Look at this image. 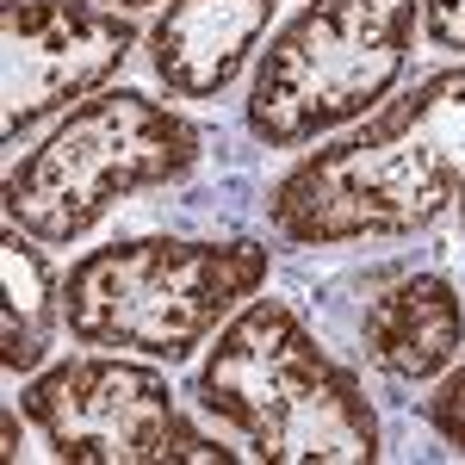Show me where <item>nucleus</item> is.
Returning a JSON list of instances; mask_svg holds the SVG:
<instances>
[{
	"mask_svg": "<svg viewBox=\"0 0 465 465\" xmlns=\"http://www.w3.org/2000/svg\"><path fill=\"white\" fill-rule=\"evenodd\" d=\"M267 212L273 230L304 249L403 236L440 212L465 223V69L429 74L360 137L304 155L273 186Z\"/></svg>",
	"mask_w": 465,
	"mask_h": 465,
	"instance_id": "obj_1",
	"label": "nucleus"
},
{
	"mask_svg": "<svg viewBox=\"0 0 465 465\" xmlns=\"http://www.w3.org/2000/svg\"><path fill=\"white\" fill-rule=\"evenodd\" d=\"M199 403L280 465H366L379 460V416L348 366L317 348L292 304L254 298L217 335L199 372Z\"/></svg>",
	"mask_w": 465,
	"mask_h": 465,
	"instance_id": "obj_2",
	"label": "nucleus"
},
{
	"mask_svg": "<svg viewBox=\"0 0 465 465\" xmlns=\"http://www.w3.org/2000/svg\"><path fill=\"white\" fill-rule=\"evenodd\" d=\"M267 280L261 242H180L137 236L74 261L63 311L87 348H131L149 360H186L242 298Z\"/></svg>",
	"mask_w": 465,
	"mask_h": 465,
	"instance_id": "obj_3",
	"label": "nucleus"
},
{
	"mask_svg": "<svg viewBox=\"0 0 465 465\" xmlns=\"http://www.w3.org/2000/svg\"><path fill=\"white\" fill-rule=\"evenodd\" d=\"M199 162L193 124L118 87L69 112V124L6 174V223L37 242H74L124 199Z\"/></svg>",
	"mask_w": 465,
	"mask_h": 465,
	"instance_id": "obj_4",
	"label": "nucleus"
},
{
	"mask_svg": "<svg viewBox=\"0 0 465 465\" xmlns=\"http://www.w3.org/2000/svg\"><path fill=\"white\" fill-rule=\"evenodd\" d=\"M416 44V0H311L267 44L249 94V131L298 149L385 100Z\"/></svg>",
	"mask_w": 465,
	"mask_h": 465,
	"instance_id": "obj_5",
	"label": "nucleus"
},
{
	"mask_svg": "<svg viewBox=\"0 0 465 465\" xmlns=\"http://www.w3.org/2000/svg\"><path fill=\"white\" fill-rule=\"evenodd\" d=\"M25 416L50 434L56 460L69 465H162L205 460L223 465L230 447H212L180 416L168 379L124 360H63L25 391Z\"/></svg>",
	"mask_w": 465,
	"mask_h": 465,
	"instance_id": "obj_6",
	"label": "nucleus"
},
{
	"mask_svg": "<svg viewBox=\"0 0 465 465\" xmlns=\"http://www.w3.org/2000/svg\"><path fill=\"white\" fill-rule=\"evenodd\" d=\"M0 37H6V87H0L6 118H0V131L19 137L44 112L100 87L131 56L137 25L106 6H87V0H6Z\"/></svg>",
	"mask_w": 465,
	"mask_h": 465,
	"instance_id": "obj_7",
	"label": "nucleus"
},
{
	"mask_svg": "<svg viewBox=\"0 0 465 465\" xmlns=\"http://www.w3.org/2000/svg\"><path fill=\"white\" fill-rule=\"evenodd\" d=\"M273 19V0H168L155 25V74L180 100L223 94Z\"/></svg>",
	"mask_w": 465,
	"mask_h": 465,
	"instance_id": "obj_8",
	"label": "nucleus"
},
{
	"mask_svg": "<svg viewBox=\"0 0 465 465\" xmlns=\"http://www.w3.org/2000/svg\"><path fill=\"white\" fill-rule=\"evenodd\" d=\"M460 341H465V304L434 273H416V280H397L391 292H379L366 322H360L366 360L391 379H434L460 354Z\"/></svg>",
	"mask_w": 465,
	"mask_h": 465,
	"instance_id": "obj_9",
	"label": "nucleus"
},
{
	"mask_svg": "<svg viewBox=\"0 0 465 465\" xmlns=\"http://www.w3.org/2000/svg\"><path fill=\"white\" fill-rule=\"evenodd\" d=\"M0 280H6V311H0V366L6 372H32L50 354L56 335V286L44 254L25 242L19 223H6L0 236Z\"/></svg>",
	"mask_w": 465,
	"mask_h": 465,
	"instance_id": "obj_10",
	"label": "nucleus"
},
{
	"mask_svg": "<svg viewBox=\"0 0 465 465\" xmlns=\"http://www.w3.org/2000/svg\"><path fill=\"white\" fill-rule=\"evenodd\" d=\"M429 422L440 429V440H447L453 453H465V366L429 397Z\"/></svg>",
	"mask_w": 465,
	"mask_h": 465,
	"instance_id": "obj_11",
	"label": "nucleus"
},
{
	"mask_svg": "<svg viewBox=\"0 0 465 465\" xmlns=\"http://www.w3.org/2000/svg\"><path fill=\"white\" fill-rule=\"evenodd\" d=\"M422 25L440 50H465V0H422Z\"/></svg>",
	"mask_w": 465,
	"mask_h": 465,
	"instance_id": "obj_12",
	"label": "nucleus"
},
{
	"mask_svg": "<svg viewBox=\"0 0 465 465\" xmlns=\"http://www.w3.org/2000/svg\"><path fill=\"white\" fill-rule=\"evenodd\" d=\"M112 6H149V0H112Z\"/></svg>",
	"mask_w": 465,
	"mask_h": 465,
	"instance_id": "obj_13",
	"label": "nucleus"
}]
</instances>
